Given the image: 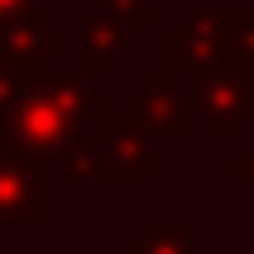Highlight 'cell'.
Segmentation results:
<instances>
[{"instance_id":"6da1fadb","label":"cell","mask_w":254,"mask_h":254,"mask_svg":"<svg viewBox=\"0 0 254 254\" xmlns=\"http://www.w3.org/2000/svg\"><path fill=\"white\" fill-rule=\"evenodd\" d=\"M85 118H109V104L85 90L80 75H38L19 90V99L0 118V151L9 160H43L62 155L75 141Z\"/></svg>"},{"instance_id":"7a4b0ae2","label":"cell","mask_w":254,"mask_h":254,"mask_svg":"<svg viewBox=\"0 0 254 254\" xmlns=\"http://www.w3.org/2000/svg\"><path fill=\"white\" fill-rule=\"evenodd\" d=\"M189 94H193L198 109H207L212 132H217V136H231L254 113V75L231 71L226 62H217L212 71L193 75V80H189Z\"/></svg>"},{"instance_id":"3957f363","label":"cell","mask_w":254,"mask_h":254,"mask_svg":"<svg viewBox=\"0 0 254 254\" xmlns=\"http://www.w3.org/2000/svg\"><path fill=\"white\" fill-rule=\"evenodd\" d=\"M66 38L38 24V14H19V19H0V75L14 80H38L43 75V57L57 52Z\"/></svg>"},{"instance_id":"277c9868","label":"cell","mask_w":254,"mask_h":254,"mask_svg":"<svg viewBox=\"0 0 254 254\" xmlns=\"http://www.w3.org/2000/svg\"><path fill=\"white\" fill-rule=\"evenodd\" d=\"M127 118L141 127V132H165V136H189L193 132L189 104L174 90L170 71H155L151 80H146V90L127 99Z\"/></svg>"},{"instance_id":"5b68a950","label":"cell","mask_w":254,"mask_h":254,"mask_svg":"<svg viewBox=\"0 0 254 254\" xmlns=\"http://www.w3.org/2000/svg\"><path fill=\"white\" fill-rule=\"evenodd\" d=\"M94 170L109 179H146L151 160H146V132L127 113L104 118V136L94 146Z\"/></svg>"},{"instance_id":"8992f818","label":"cell","mask_w":254,"mask_h":254,"mask_svg":"<svg viewBox=\"0 0 254 254\" xmlns=\"http://www.w3.org/2000/svg\"><path fill=\"white\" fill-rule=\"evenodd\" d=\"M193 24H202L207 33H217L221 62H226L231 71L254 75V9H245V5H226V9L198 5L193 9Z\"/></svg>"},{"instance_id":"52a82bcc","label":"cell","mask_w":254,"mask_h":254,"mask_svg":"<svg viewBox=\"0 0 254 254\" xmlns=\"http://www.w3.org/2000/svg\"><path fill=\"white\" fill-rule=\"evenodd\" d=\"M38 217V160L0 155V221H33Z\"/></svg>"},{"instance_id":"ba28073f","label":"cell","mask_w":254,"mask_h":254,"mask_svg":"<svg viewBox=\"0 0 254 254\" xmlns=\"http://www.w3.org/2000/svg\"><path fill=\"white\" fill-rule=\"evenodd\" d=\"M221 62V43H217V33H207L202 24H179L174 28V38H170V71L174 75H202V71H212V66Z\"/></svg>"},{"instance_id":"9c48e42d","label":"cell","mask_w":254,"mask_h":254,"mask_svg":"<svg viewBox=\"0 0 254 254\" xmlns=\"http://www.w3.org/2000/svg\"><path fill=\"white\" fill-rule=\"evenodd\" d=\"M123 47H127V28L113 14H90L85 19V75L104 71L109 57H118Z\"/></svg>"},{"instance_id":"30bf717a","label":"cell","mask_w":254,"mask_h":254,"mask_svg":"<svg viewBox=\"0 0 254 254\" xmlns=\"http://www.w3.org/2000/svg\"><path fill=\"white\" fill-rule=\"evenodd\" d=\"M109 14L127 33H136V28H151V0H109Z\"/></svg>"},{"instance_id":"8fae6325","label":"cell","mask_w":254,"mask_h":254,"mask_svg":"<svg viewBox=\"0 0 254 254\" xmlns=\"http://www.w3.org/2000/svg\"><path fill=\"white\" fill-rule=\"evenodd\" d=\"M132 254H189V226L160 231V236H151L146 245H136Z\"/></svg>"},{"instance_id":"7c38bea8","label":"cell","mask_w":254,"mask_h":254,"mask_svg":"<svg viewBox=\"0 0 254 254\" xmlns=\"http://www.w3.org/2000/svg\"><path fill=\"white\" fill-rule=\"evenodd\" d=\"M19 14H38V0H0V19H19Z\"/></svg>"},{"instance_id":"4fadbf2b","label":"cell","mask_w":254,"mask_h":254,"mask_svg":"<svg viewBox=\"0 0 254 254\" xmlns=\"http://www.w3.org/2000/svg\"><path fill=\"white\" fill-rule=\"evenodd\" d=\"M236 179H254V151L236 160Z\"/></svg>"}]
</instances>
